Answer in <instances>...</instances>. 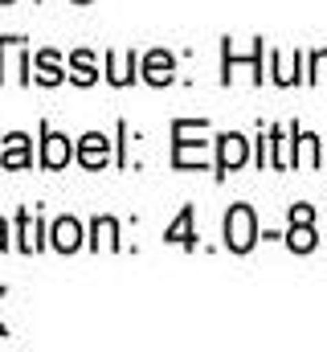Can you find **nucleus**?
<instances>
[{
    "mask_svg": "<svg viewBox=\"0 0 327 352\" xmlns=\"http://www.w3.org/2000/svg\"><path fill=\"white\" fill-rule=\"evenodd\" d=\"M327 78V50H315L311 54V74H307V82H319Z\"/></svg>",
    "mask_w": 327,
    "mask_h": 352,
    "instance_id": "nucleus-17",
    "label": "nucleus"
},
{
    "mask_svg": "<svg viewBox=\"0 0 327 352\" xmlns=\"http://www.w3.org/2000/svg\"><path fill=\"white\" fill-rule=\"evenodd\" d=\"M172 78H176V58L168 50H152L144 58V82L148 87H168Z\"/></svg>",
    "mask_w": 327,
    "mask_h": 352,
    "instance_id": "nucleus-9",
    "label": "nucleus"
},
{
    "mask_svg": "<svg viewBox=\"0 0 327 352\" xmlns=\"http://www.w3.org/2000/svg\"><path fill=\"white\" fill-rule=\"evenodd\" d=\"M70 160H74V144H70V135L49 131V123H41V168L58 173V168H66Z\"/></svg>",
    "mask_w": 327,
    "mask_h": 352,
    "instance_id": "nucleus-4",
    "label": "nucleus"
},
{
    "mask_svg": "<svg viewBox=\"0 0 327 352\" xmlns=\"http://www.w3.org/2000/svg\"><path fill=\"white\" fill-rule=\"evenodd\" d=\"M74 160H78L82 168H106V160H111V140L102 135V131H86L78 140V148H74Z\"/></svg>",
    "mask_w": 327,
    "mask_h": 352,
    "instance_id": "nucleus-7",
    "label": "nucleus"
},
{
    "mask_svg": "<svg viewBox=\"0 0 327 352\" xmlns=\"http://www.w3.org/2000/svg\"><path fill=\"white\" fill-rule=\"evenodd\" d=\"M33 70H37L33 82H41V87H62V82L70 78V74L62 70V58H58L54 50H41V54L33 58Z\"/></svg>",
    "mask_w": 327,
    "mask_h": 352,
    "instance_id": "nucleus-11",
    "label": "nucleus"
},
{
    "mask_svg": "<svg viewBox=\"0 0 327 352\" xmlns=\"http://www.w3.org/2000/svg\"><path fill=\"white\" fill-rule=\"evenodd\" d=\"M324 164V152H319V135L303 131L295 123V168H319Z\"/></svg>",
    "mask_w": 327,
    "mask_h": 352,
    "instance_id": "nucleus-12",
    "label": "nucleus"
},
{
    "mask_svg": "<svg viewBox=\"0 0 327 352\" xmlns=\"http://www.w3.org/2000/svg\"><path fill=\"white\" fill-rule=\"evenodd\" d=\"M192 217H196V209H192V205H184V209L176 213V221L164 230V242H168V246L176 242V246H184V250H196V230H192Z\"/></svg>",
    "mask_w": 327,
    "mask_h": 352,
    "instance_id": "nucleus-10",
    "label": "nucleus"
},
{
    "mask_svg": "<svg viewBox=\"0 0 327 352\" xmlns=\"http://www.w3.org/2000/svg\"><path fill=\"white\" fill-rule=\"evenodd\" d=\"M41 246H45V221L33 209H21L16 213V250L21 254H37Z\"/></svg>",
    "mask_w": 327,
    "mask_h": 352,
    "instance_id": "nucleus-6",
    "label": "nucleus"
},
{
    "mask_svg": "<svg viewBox=\"0 0 327 352\" xmlns=\"http://www.w3.org/2000/svg\"><path fill=\"white\" fill-rule=\"evenodd\" d=\"M74 4H90V0H74Z\"/></svg>",
    "mask_w": 327,
    "mask_h": 352,
    "instance_id": "nucleus-23",
    "label": "nucleus"
},
{
    "mask_svg": "<svg viewBox=\"0 0 327 352\" xmlns=\"http://www.w3.org/2000/svg\"><path fill=\"white\" fill-rule=\"evenodd\" d=\"M0 168H8V173L33 168V140H29L25 131H8V135H4V148H0Z\"/></svg>",
    "mask_w": 327,
    "mask_h": 352,
    "instance_id": "nucleus-5",
    "label": "nucleus"
},
{
    "mask_svg": "<svg viewBox=\"0 0 327 352\" xmlns=\"http://www.w3.org/2000/svg\"><path fill=\"white\" fill-rule=\"evenodd\" d=\"M282 238H286V246H291L295 254H311V250L319 246V234H315V221H291V230H286Z\"/></svg>",
    "mask_w": 327,
    "mask_h": 352,
    "instance_id": "nucleus-14",
    "label": "nucleus"
},
{
    "mask_svg": "<svg viewBox=\"0 0 327 352\" xmlns=\"http://www.w3.org/2000/svg\"><path fill=\"white\" fill-rule=\"evenodd\" d=\"M106 78L115 87H131L139 78V54H106Z\"/></svg>",
    "mask_w": 327,
    "mask_h": 352,
    "instance_id": "nucleus-13",
    "label": "nucleus"
},
{
    "mask_svg": "<svg viewBox=\"0 0 327 352\" xmlns=\"http://www.w3.org/2000/svg\"><path fill=\"white\" fill-rule=\"evenodd\" d=\"M70 78L78 87H94L98 82V66H94V54L90 50H74L70 54Z\"/></svg>",
    "mask_w": 327,
    "mask_h": 352,
    "instance_id": "nucleus-16",
    "label": "nucleus"
},
{
    "mask_svg": "<svg viewBox=\"0 0 327 352\" xmlns=\"http://www.w3.org/2000/svg\"><path fill=\"white\" fill-rule=\"evenodd\" d=\"M188 135H192V119H176L172 123V168H205L209 164L205 140H188Z\"/></svg>",
    "mask_w": 327,
    "mask_h": 352,
    "instance_id": "nucleus-2",
    "label": "nucleus"
},
{
    "mask_svg": "<svg viewBox=\"0 0 327 352\" xmlns=\"http://www.w3.org/2000/svg\"><path fill=\"white\" fill-rule=\"evenodd\" d=\"M245 160H249V140H245L242 131L217 135V180H225L229 173H238Z\"/></svg>",
    "mask_w": 327,
    "mask_h": 352,
    "instance_id": "nucleus-3",
    "label": "nucleus"
},
{
    "mask_svg": "<svg viewBox=\"0 0 327 352\" xmlns=\"http://www.w3.org/2000/svg\"><path fill=\"white\" fill-rule=\"evenodd\" d=\"M4 295H8V287H0V299H4ZM0 336L8 340V324H4V320H0Z\"/></svg>",
    "mask_w": 327,
    "mask_h": 352,
    "instance_id": "nucleus-21",
    "label": "nucleus"
},
{
    "mask_svg": "<svg viewBox=\"0 0 327 352\" xmlns=\"http://www.w3.org/2000/svg\"><path fill=\"white\" fill-rule=\"evenodd\" d=\"M4 250H8V221L0 217V254H4Z\"/></svg>",
    "mask_w": 327,
    "mask_h": 352,
    "instance_id": "nucleus-20",
    "label": "nucleus"
},
{
    "mask_svg": "<svg viewBox=\"0 0 327 352\" xmlns=\"http://www.w3.org/2000/svg\"><path fill=\"white\" fill-rule=\"evenodd\" d=\"M221 230H225V246H229L234 254H249V250L258 246V238H262V234H258V217H253V209H249L245 201H238V205L225 213V226H221Z\"/></svg>",
    "mask_w": 327,
    "mask_h": 352,
    "instance_id": "nucleus-1",
    "label": "nucleus"
},
{
    "mask_svg": "<svg viewBox=\"0 0 327 352\" xmlns=\"http://www.w3.org/2000/svg\"><path fill=\"white\" fill-rule=\"evenodd\" d=\"M25 37H0V82H4V45H21Z\"/></svg>",
    "mask_w": 327,
    "mask_h": 352,
    "instance_id": "nucleus-19",
    "label": "nucleus"
},
{
    "mask_svg": "<svg viewBox=\"0 0 327 352\" xmlns=\"http://www.w3.org/2000/svg\"><path fill=\"white\" fill-rule=\"evenodd\" d=\"M102 242H106L111 250L123 246V242H119V221H115V217H94V221H90V250H102Z\"/></svg>",
    "mask_w": 327,
    "mask_h": 352,
    "instance_id": "nucleus-15",
    "label": "nucleus"
},
{
    "mask_svg": "<svg viewBox=\"0 0 327 352\" xmlns=\"http://www.w3.org/2000/svg\"><path fill=\"white\" fill-rule=\"evenodd\" d=\"M49 246L58 250V254H74L86 246V234H82V221L78 217H58L54 226H49Z\"/></svg>",
    "mask_w": 327,
    "mask_h": 352,
    "instance_id": "nucleus-8",
    "label": "nucleus"
},
{
    "mask_svg": "<svg viewBox=\"0 0 327 352\" xmlns=\"http://www.w3.org/2000/svg\"><path fill=\"white\" fill-rule=\"evenodd\" d=\"M0 4H16V0H0Z\"/></svg>",
    "mask_w": 327,
    "mask_h": 352,
    "instance_id": "nucleus-22",
    "label": "nucleus"
},
{
    "mask_svg": "<svg viewBox=\"0 0 327 352\" xmlns=\"http://www.w3.org/2000/svg\"><path fill=\"white\" fill-rule=\"evenodd\" d=\"M291 221H315V205H307V201L291 205Z\"/></svg>",
    "mask_w": 327,
    "mask_h": 352,
    "instance_id": "nucleus-18",
    "label": "nucleus"
}]
</instances>
